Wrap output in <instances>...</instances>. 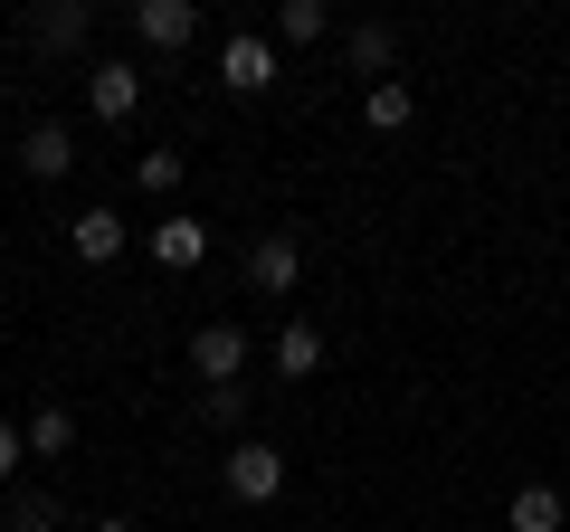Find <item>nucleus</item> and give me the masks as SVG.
<instances>
[{
    "mask_svg": "<svg viewBox=\"0 0 570 532\" xmlns=\"http://www.w3.org/2000/svg\"><path fill=\"white\" fill-rule=\"evenodd\" d=\"M219 485L238 494V504H276V494H285V456L266 447V437H238L228 466H219Z\"/></svg>",
    "mask_w": 570,
    "mask_h": 532,
    "instance_id": "1",
    "label": "nucleus"
},
{
    "mask_svg": "<svg viewBox=\"0 0 570 532\" xmlns=\"http://www.w3.org/2000/svg\"><path fill=\"white\" fill-rule=\"evenodd\" d=\"M295 276H305V247H295V228H266V238L247 247V286H257V295H295Z\"/></svg>",
    "mask_w": 570,
    "mask_h": 532,
    "instance_id": "2",
    "label": "nucleus"
},
{
    "mask_svg": "<svg viewBox=\"0 0 570 532\" xmlns=\"http://www.w3.org/2000/svg\"><path fill=\"white\" fill-rule=\"evenodd\" d=\"M142 247H153V266H163V276H190V266L209 257V228H200V219H181V209H171L163 228H142Z\"/></svg>",
    "mask_w": 570,
    "mask_h": 532,
    "instance_id": "3",
    "label": "nucleus"
},
{
    "mask_svg": "<svg viewBox=\"0 0 570 532\" xmlns=\"http://www.w3.org/2000/svg\"><path fill=\"white\" fill-rule=\"evenodd\" d=\"M190 371H200L209 390L238 381V371H247V333L238 324H200V333H190Z\"/></svg>",
    "mask_w": 570,
    "mask_h": 532,
    "instance_id": "4",
    "label": "nucleus"
},
{
    "mask_svg": "<svg viewBox=\"0 0 570 532\" xmlns=\"http://www.w3.org/2000/svg\"><path fill=\"white\" fill-rule=\"evenodd\" d=\"M219 77L238 86V96H266V86H276V48H266L257 29H238V39L219 48Z\"/></svg>",
    "mask_w": 570,
    "mask_h": 532,
    "instance_id": "5",
    "label": "nucleus"
},
{
    "mask_svg": "<svg viewBox=\"0 0 570 532\" xmlns=\"http://www.w3.org/2000/svg\"><path fill=\"white\" fill-rule=\"evenodd\" d=\"M134 29H142L153 48H190V39H200V10H190V0H142Z\"/></svg>",
    "mask_w": 570,
    "mask_h": 532,
    "instance_id": "6",
    "label": "nucleus"
},
{
    "mask_svg": "<svg viewBox=\"0 0 570 532\" xmlns=\"http://www.w3.org/2000/svg\"><path fill=\"white\" fill-rule=\"evenodd\" d=\"M86 96H96V124H124V115H134V96H142V77L124 58H105L96 77H86Z\"/></svg>",
    "mask_w": 570,
    "mask_h": 532,
    "instance_id": "7",
    "label": "nucleus"
},
{
    "mask_svg": "<svg viewBox=\"0 0 570 532\" xmlns=\"http://www.w3.org/2000/svg\"><path fill=\"white\" fill-rule=\"evenodd\" d=\"M67 247H77L86 266H105V257H124V219H115V209H86V219H67Z\"/></svg>",
    "mask_w": 570,
    "mask_h": 532,
    "instance_id": "8",
    "label": "nucleus"
},
{
    "mask_svg": "<svg viewBox=\"0 0 570 532\" xmlns=\"http://www.w3.org/2000/svg\"><path fill=\"white\" fill-rule=\"evenodd\" d=\"M29 39L39 48H77L86 39V0H39V10H29Z\"/></svg>",
    "mask_w": 570,
    "mask_h": 532,
    "instance_id": "9",
    "label": "nucleus"
},
{
    "mask_svg": "<svg viewBox=\"0 0 570 532\" xmlns=\"http://www.w3.org/2000/svg\"><path fill=\"white\" fill-rule=\"evenodd\" d=\"M276 371H285V381H314V371H324V333H314V324H285L276 333Z\"/></svg>",
    "mask_w": 570,
    "mask_h": 532,
    "instance_id": "10",
    "label": "nucleus"
},
{
    "mask_svg": "<svg viewBox=\"0 0 570 532\" xmlns=\"http://www.w3.org/2000/svg\"><path fill=\"white\" fill-rule=\"evenodd\" d=\"M20 162L39 171V181H58V171H77V144H67V124H39V134L20 144Z\"/></svg>",
    "mask_w": 570,
    "mask_h": 532,
    "instance_id": "11",
    "label": "nucleus"
},
{
    "mask_svg": "<svg viewBox=\"0 0 570 532\" xmlns=\"http://www.w3.org/2000/svg\"><path fill=\"white\" fill-rule=\"evenodd\" d=\"M504 523H513V532H570V513H561V494H551V485H523Z\"/></svg>",
    "mask_w": 570,
    "mask_h": 532,
    "instance_id": "12",
    "label": "nucleus"
},
{
    "mask_svg": "<svg viewBox=\"0 0 570 532\" xmlns=\"http://www.w3.org/2000/svg\"><path fill=\"white\" fill-rule=\"evenodd\" d=\"M362 115H371V134H400V124L419 115V96H409L400 77H381V86H371V105H362Z\"/></svg>",
    "mask_w": 570,
    "mask_h": 532,
    "instance_id": "13",
    "label": "nucleus"
},
{
    "mask_svg": "<svg viewBox=\"0 0 570 532\" xmlns=\"http://www.w3.org/2000/svg\"><path fill=\"white\" fill-rule=\"evenodd\" d=\"M77 447V410H58V400H48L39 418H29V456H67Z\"/></svg>",
    "mask_w": 570,
    "mask_h": 532,
    "instance_id": "14",
    "label": "nucleus"
},
{
    "mask_svg": "<svg viewBox=\"0 0 570 532\" xmlns=\"http://www.w3.org/2000/svg\"><path fill=\"white\" fill-rule=\"evenodd\" d=\"M390 48H400V39H390L381 20H362V29H343V58L362 67V77H381V67H390Z\"/></svg>",
    "mask_w": 570,
    "mask_h": 532,
    "instance_id": "15",
    "label": "nucleus"
},
{
    "mask_svg": "<svg viewBox=\"0 0 570 532\" xmlns=\"http://www.w3.org/2000/svg\"><path fill=\"white\" fill-rule=\"evenodd\" d=\"M276 39L314 48V39H324V0H285V10H276Z\"/></svg>",
    "mask_w": 570,
    "mask_h": 532,
    "instance_id": "16",
    "label": "nucleus"
},
{
    "mask_svg": "<svg viewBox=\"0 0 570 532\" xmlns=\"http://www.w3.org/2000/svg\"><path fill=\"white\" fill-rule=\"evenodd\" d=\"M134 181L153 190V200H171V190H181V152H171V144H163V152H142V162H134Z\"/></svg>",
    "mask_w": 570,
    "mask_h": 532,
    "instance_id": "17",
    "label": "nucleus"
},
{
    "mask_svg": "<svg viewBox=\"0 0 570 532\" xmlns=\"http://www.w3.org/2000/svg\"><path fill=\"white\" fill-rule=\"evenodd\" d=\"M10 532H58V504L48 494H10Z\"/></svg>",
    "mask_w": 570,
    "mask_h": 532,
    "instance_id": "18",
    "label": "nucleus"
},
{
    "mask_svg": "<svg viewBox=\"0 0 570 532\" xmlns=\"http://www.w3.org/2000/svg\"><path fill=\"white\" fill-rule=\"evenodd\" d=\"M200 410L228 428V418H247V390H238V381H219V390H200Z\"/></svg>",
    "mask_w": 570,
    "mask_h": 532,
    "instance_id": "19",
    "label": "nucleus"
},
{
    "mask_svg": "<svg viewBox=\"0 0 570 532\" xmlns=\"http://www.w3.org/2000/svg\"><path fill=\"white\" fill-rule=\"evenodd\" d=\"M20 447H29V437L10 428V418H0V485H10V475H20Z\"/></svg>",
    "mask_w": 570,
    "mask_h": 532,
    "instance_id": "20",
    "label": "nucleus"
},
{
    "mask_svg": "<svg viewBox=\"0 0 570 532\" xmlns=\"http://www.w3.org/2000/svg\"><path fill=\"white\" fill-rule=\"evenodd\" d=\"M96 532H142V523H96Z\"/></svg>",
    "mask_w": 570,
    "mask_h": 532,
    "instance_id": "21",
    "label": "nucleus"
}]
</instances>
